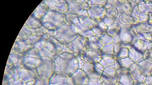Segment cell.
<instances>
[{"label":"cell","instance_id":"cell-52","mask_svg":"<svg viewBox=\"0 0 152 85\" xmlns=\"http://www.w3.org/2000/svg\"><path fill=\"white\" fill-rule=\"evenodd\" d=\"M151 75H152V73H151Z\"/></svg>","mask_w":152,"mask_h":85},{"label":"cell","instance_id":"cell-28","mask_svg":"<svg viewBox=\"0 0 152 85\" xmlns=\"http://www.w3.org/2000/svg\"><path fill=\"white\" fill-rule=\"evenodd\" d=\"M131 74L135 83L144 82L146 76L142 73L137 65L131 71Z\"/></svg>","mask_w":152,"mask_h":85},{"label":"cell","instance_id":"cell-30","mask_svg":"<svg viewBox=\"0 0 152 85\" xmlns=\"http://www.w3.org/2000/svg\"><path fill=\"white\" fill-rule=\"evenodd\" d=\"M24 25L31 29H35L40 28L42 24L41 20L38 19L31 15L27 20Z\"/></svg>","mask_w":152,"mask_h":85},{"label":"cell","instance_id":"cell-34","mask_svg":"<svg viewBox=\"0 0 152 85\" xmlns=\"http://www.w3.org/2000/svg\"><path fill=\"white\" fill-rule=\"evenodd\" d=\"M65 15L66 17V23L74 26H76L80 23L78 16L68 12L65 14Z\"/></svg>","mask_w":152,"mask_h":85},{"label":"cell","instance_id":"cell-42","mask_svg":"<svg viewBox=\"0 0 152 85\" xmlns=\"http://www.w3.org/2000/svg\"><path fill=\"white\" fill-rule=\"evenodd\" d=\"M102 21L107 27L111 25V24L114 23V22H116L117 21V20L111 18L110 17L106 16L103 19Z\"/></svg>","mask_w":152,"mask_h":85},{"label":"cell","instance_id":"cell-47","mask_svg":"<svg viewBox=\"0 0 152 85\" xmlns=\"http://www.w3.org/2000/svg\"><path fill=\"white\" fill-rule=\"evenodd\" d=\"M144 83L146 85H152V75L146 76Z\"/></svg>","mask_w":152,"mask_h":85},{"label":"cell","instance_id":"cell-15","mask_svg":"<svg viewBox=\"0 0 152 85\" xmlns=\"http://www.w3.org/2000/svg\"><path fill=\"white\" fill-rule=\"evenodd\" d=\"M82 56L85 59V63H99L102 58L100 51L90 49L87 50Z\"/></svg>","mask_w":152,"mask_h":85},{"label":"cell","instance_id":"cell-29","mask_svg":"<svg viewBox=\"0 0 152 85\" xmlns=\"http://www.w3.org/2000/svg\"><path fill=\"white\" fill-rule=\"evenodd\" d=\"M138 5V10L140 14L150 15L152 13L151 1H145L143 3Z\"/></svg>","mask_w":152,"mask_h":85},{"label":"cell","instance_id":"cell-7","mask_svg":"<svg viewBox=\"0 0 152 85\" xmlns=\"http://www.w3.org/2000/svg\"><path fill=\"white\" fill-rule=\"evenodd\" d=\"M136 64L128 56L116 59L114 66L119 73H128L131 72Z\"/></svg>","mask_w":152,"mask_h":85},{"label":"cell","instance_id":"cell-5","mask_svg":"<svg viewBox=\"0 0 152 85\" xmlns=\"http://www.w3.org/2000/svg\"><path fill=\"white\" fill-rule=\"evenodd\" d=\"M119 73L114 66L104 68L100 81L104 85H118L119 84Z\"/></svg>","mask_w":152,"mask_h":85},{"label":"cell","instance_id":"cell-21","mask_svg":"<svg viewBox=\"0 0 152 85\" xmlns=\"http://www.w3.org/2000/svg\"><path fill=\"white\" fill-rule=\"evenodd\" d=\"M68 4V13L79 16L85 10L83 6L76 1H66Z\"/></svg>","mask_w":152,"mask_h":85},{"label":"cell","instance_id":"cell-26","mask_svg":"<svg viewBox=\"0 0 152 85\" xmlns=\"http://www.w3.org/2000/svg\"><path fill=\"white\" fill-rule=\"evenodd\" d=\"M119 14H131L132 7L131 3L128 1H120V4L117 8Z\"/></svg>","mask_w":152,"mask_h":85},{"label":"cell","instance_id":"cell-25","mask_svg":"<svg viewBox=\"0 0 152 85\" xmlns=\"http://www.w3.org/2000/svg\"><path fill=\"white\" fill-rule=\"evenodd\" d=\"M119 84L120 85H134L135 82L132 76L131 72L119 73Z\"/></svg>","mask_w":152,"mask_h":85},{"label":"cell","instance_id":"cell-2","mask_svg":"<svg viewBox=\"0 0 152 85\" xmlns=\"http://www.w3.org/2000/svg\"><path fill=\"white\" fill-rule=\"evenodd\" d=\"M43 26L55 31L66 23L65 14L50 9L41 20Z\"/></svg>","mask_w":152,"mask_h":85},{"label":"cell","instance_id":"cell-49","mask_svg":"<svg viewBox=\"0 0 152 85\" xmlns=\"http://www.w3.org/2000/svg\"><path fill=\"white\" fill-rule=\"evenodd\" d=\"M99 63H100V64H101L102 65L103 67H104L105 68L109 66L108 65H107V63H105V62L104 61V60H103L102 58L101 60H100V61L99 62Z\"/></svg>","mask_w":152,"mask_h":85},{"label":"cell","instance_id":"cell-55","mask_svg":"<svg viewBox=\"0 0 152 85\" xmlns=\"http://www.w3.org/2000/svg\"></svg>","mask_w":152,"mask_h":85},{"label":"cell","instance_id":"cell-35","mask_svg":"<svg viewBox=\"0 0 152 85\" xmlns=\"http://www.w3.org/2000/svg\"><path fill=\"white\" fill-rule=\"evenodd\" d=\"M98 37L101 42L104 45L114 43V37L108 34L107 32L100 35L96 36Z\"/></svg>","mask_w":152,"mask_h":85},{"label":"cell","instance_id":"cell-16","mask_svg":"<svg viewBox=\"0 0 152 85\" xmlns=\"http://www.w3.org/2000/svg\"><path fill=\"white\" fill-rule=\"evenodd\" d=\"M76 30L78 35L86 39L96 36L90 26L81 23L76 25Z\"/></svg>","mask_w":152,"mask_h":85},{"label":"cell","instance_id":"cell-8","mask_svg":"<svg viewBox=\"0 0 152 85\" xmlns=\"http://www.w3.org/2000/svg\"><path fill=\"white\" fill-rule=\"evenodd\" d=\"M51 36L45 33H39L33 35L28 38V40L32 46L38 49H42L47 46Z\"/></svg>","mask_w":152,"mask_h":85},{"label":"cell","instance_id":"cell-48","mask_svg":"<svg viewBox=\"0 0 152 85\" xmlns=\"http://www.w3.org/2000/svg\"><path fill=\"white\" fill-rule=\"evenodd\" d=\"M87 85H104L100 80L96 81H89Z\"/></svg>","mask_w":152,"mask_h":85},{"label":"cell","instance_id":"cell-24","mask_svg":"<svg viewBox=\"0 0 152 85\" xmlns=\"http://www.w3.org/2000/svg\"><path fill=\"white\" fill-rule=\"evenodd\" d=\"M136 65L145 75H151L152 71V63L147 61L142 60L137 63Z\"/></svg>","mask_w":152,"mask_h":85},{"label":"cell","instance_id":"cell-9","mask_svg":"<svg viewBox=\"0 0 152 85\" xmlns=\"http://www.w3.org/2000/svg\"><path fill=\"white\" fill-rule=\"evenodd\" d=\"M51 10L65 14L68 11V4L66 1H45Z\"/></svg>","mask_w":152,"mask_h":85},{"label":"cell","instance_id":"cell-18","mask_svg":"<svg viewBox=\"0 0 152 85\" xmlns=\"http://www.w3.org/2000/svg\"><path fill=\"white\" fill-rule=\"evenodd\" d=\"M133 46L144 54L146 51L152 49V42L147 39H138Z\"/></svg>","mask_w":152,"mask_h":85},{"label":"cell","instance_id":"cell-22","mask_svg":"<svg viewBox=\"0 0 152 85\" xmlns=\"http://www.w3.org/2000/svg\"><path fill=\"white\" fill-rule=\"evenodd\" d=\"M87 42L88 49L93 50L100 51L104 45L96 36L87 39Z\"/></svg>","mask_w":152,"mask_h":85},{"label":"cell","instance_id":"cell-40","mask_svg":"<svg viewBox=\"0 0 152 85\" xmlns=\"http://www.w3.org/2000/svg\"><path fill=\"white\" fill-rule=\"evenodd\" d=\"M107 1H89V6H105Z\"/></svg>","mask_w":152,"mask_h":85},{"label":"cell","instance_id":"cell-32","mask_svg":"<svg viewBox=\"0 0 152 85\" xmlns=\"http://www.w3.org/2000/svg\"><path fill=\"white\" fill-rule=\"evenodd\" d=\"M80 23L88 26H90L93 21L88 14V10L85 9L79 16H78Z\"/></svg>","mask_w":152,"mask_h":85},{"label":"cell","instance_id":"cell-31","mask_svg":"<svg viewBox=\"0 0 152 85\" xmlns=\"http://www.w3.org/2000/svg\"><path fill=\"white\" fill-rule=\"evenodd\" d=\"M100 52L102 58L106 56H114V43L104 45Z\"/></svg>","mask_w":152,"mask_h":85},{"label":"cell","instance_id":"cell-51","mask_svg":"<svg viewBox=\"0 0 152 85\" xmlns=\"http://www.w3.org/2000/svg\"><path fill=\"white\" fill-rule=\"evenodd\" d=\"M134 85H146L144 83H141V82H137L135 83Z\"/></svg>","mask_w":152,"mask_h":85},{"label":"cell","instance_id":"cell-27","mask_svg":"<svg viewBox=\"0 0 152 85\" xmlns=\"http://www.w3.org/2000/svg\"><path fill=\"white\" fill-rule=\"evenodd\" d=\"M143 54L133 46L129 49V57L136 64L143 60Z\"/></svg>","mask_w":152,"mask_h":85},{"label":"cell","instance_id":"cell-43","mask_svg":"<svg viewBox=\"0 0 152 85\" xmlns=\"http://www.w3.org/2000/svg\"><path fill=\"white\" fill-rule=\"evenodd\" d=\"M149 14H140L138 19V23L146 22H148Z\"/></svg>","mask_w":152,"mask_h":85},{"label":"cell","instance_id":"cell-6","mask_svg":"<svg viewBox=\"0 0 152 85\" xmlns=\"http://www.w3.org/2000/svg\"><path fill=\"white\" fill-rule=\"evenodd\" d=\"M65 45L68 47L72 54L76 56L78 55H82L88 49L87 39L79 35L74 41Z\"/></svg>","mask_w":152,"mask_h":85},{"label":"cell","instance_id":"cell-20","mask_svg":"<svg viewBox=\"0 0 152 85\" xmlns=\"http://www.w3.org/2000/svg\"><path fill=\"white\" fill-rule=\"evenodd\" d=\"M89 26L96 36L100 35L106 32L107 27L102 20L93 21Z\"/></svg>","mask_w":152,"mask_h":85},{"label":"cell","instance_id":"cell-19","mask_svg":"<svg viewBox=\"0 0 152 85\" xmlns=\"http://www.w3.org/2000/svg\"><path fill=\"white\" fill-rule=\"evenodd\" d=\"M49 10L50 8L46 1H43L41 3L31 15L38 19L41 21L43 17Z\"/></svg>","mask_w":152,"mask_h":85},{"label":"cell","instance_id":"cell-54","mask_svg":"<svg viewBox=\"0 0 152 85\" xmlns=\"http://www.w3.org/2000/svg\"></svg>","mask_w":152,"mask_h":85},{"label":"cell","instance_id":"cell-17","mask_svg":"<svg viewBox=\"0 0 152 85\" xmlns=\"http://www.w3.org/2000/svg\"><path fill=\"white\" fill-rule=\"evenodd\" d=\"M64 44L53 36H51L47 43V48L54 53L60 52L63 49Z\"/></svg>","mask_w":152,"mask_h":85},{"label":"cell","instance_id":"cell-13","mask_svg":"<svg viewBox=\"0 0 152 85\" xmlns=\"http://www.w3.org/2000/svg\"><path fill=\"white\" fill-rule=\"evenodd\" d=\"M117 22L121 28L131 27L132 25L138 24L137 20L129 14H119Z\"/></svg>","mask_w":152,"mask_h":85},{"label":"cell","instance_id":"cell-45","mask_svg":"<svg viewBox=\"0 0 152 85\" xmlns=\"http://www.w3.org/2000/svg\"><path fill=\"white\" fill-rule=\"evenodd\" d=\"M143 59L152 63V49L148 50L145 52L143 54Z\"/></svg>","mask_w":152,"mask_h":85},{"label":"cell","instance_id":"cell-23","mask_svg":"<svg viewBox=\"0 0 152 85\" xmlns=\"http://www.w3.org/2000/svg\"><path fill=\"white\" fill-rule=\"evenodd\" d=\"M129 49L125 47L114 44V57L116 59L129 56Z\"/></svg>","mask_w":152,"mask_h":85},{"label":"cell","instance_id":"cell-46","mask_svg":"<svg viewBox=\"0 0 152 85\" xmlns=\"http://www.w3.org/2000/svg\"><path fill=\"white\" fill-rule=\"evenodd\" d=\"M89 1H76V2L78 3L79 4H80L83 6L84 9L86 10H88L90 8L89 4Z\"/></svg>","mask_w":152,"mask_h":85},{"label":"cell","instance_id":"cell-38","mask_svg":"<svg viewBox=\"0 0 152 85\" xmlns=\"http://www.w3.org/2000/svg\"><path fill=\"white\" fill-rule=\"evenodd\" d=\"M119 15V13L117 9H106V16L111 18L117 19Z\"/></svg>","mask_w":152,"mask_h":85},{"label":"cell","instance_id":"cell-11","mask_svg":"<svg viewBox=\"0 0 152 85\" xmlns=\"http://www.w3.org/2000/svg\"><path fill=\"white\" fill-rule=\"evenodd\" d=\"M75 85H87L89 81L86 74L82 69H78L70 76Z\"/></svg>","mask_w":152,"mask_h":85},{"label":"cell","instance_id":"cell-4","mask_svg":"<svg viewBox=\"0 0 152 85\" xmlns=\"http://www.w3.org/2000/svg\"><path fill=\"white\" fill-rule=\"evenodd\" d=\"M104 68L99 63H86L82 70L86 74L89 81H92L100 80Z\"/></svg>","mask_w":152,"mask_h":85},{"label":"cell","instance_id":"cell-36","mask_svg":"<svg viewBox=\"0 0 152 85\" xmlns=\"http://www.w3.org/2000/svg\"><path fill=\"white\" fill-rule=\"evenodd\" d=\"M137 25L142 33H152V25L148 22L138 23Z\"/></svg>","mask_w":152,"mask_h":85},{"label":"cell","instance_id":"cell-41","mask_svg":"<svg viewBox=\"0 0 152 85\" xmlns=\"http://www.w3.org/2000/svg\"><path fill=\"white\" fill-rule=\"evenodd\" d=\"M102 58L108 66H114L116 60L114 56L104 57Z\"/></svg>","mask_w":152,"mask_h":85},{"label":"cell","instance_id":"cell-3","mask_svg":"<svg viewBox=\"0 0 152 85\" xmlns=\"http://www.w3.org/2000/svg\"><path fill=\"white\" fill-rule=\"evenodd\" d=\"M137 40L136 35L131 27L121 28L119 33L114 37V43L129 49Z\"/></svg>","mask_w":152,"mask_h":85},{"label":"cell","instance_id":"cell-50","mask_svg":"<svg viewBox=\"0 0 152 85\" xmlns=\"http://www.w3.org/2000/svg\"><path fill=\"white\" fill-rule=\"evenodd\" d=\"M150 17H149V19L148 22L152 25V13L149 15Z\"/></svg>","mask_w":152,"mask_h":85},{"label":"cell","instance_id":"cell-39","mask_svg":"<svg viewBox=\"0 0 152 85\" xmlns=\"http://www.w3.org/2000/svg\"><path fill=\"white\" fill-rule=\"evenodd\" d=\"M120 4V1H107L104 6L106 9H117Z\"/></svg>","mask_w":152,"mask_h":85},{"label":"cell","instance_id":"cell-12","mask_svg":"<svg viewBox=\"0 0 152 85\" xmlns=\"http://www.w3.org/2000/svg\"><path fill=\"white\" fill-rule=\"evenodd\" d=\"M39 33H45L40 27L35 29H31L24 25L18 36L16 41L28 40V38L31 36Z\"/></svg>","mask_w":152,"mask_h":85},{"label":"cell","instance_id":"cell-14","mask_svg":"<svg viewBox=\"0 0 152 85\" xmlns=\"http://www.w3.org/2000/svg\"><path fill=\"white\" fill-rule=\"evenodd\" d=\"M33 47L28 40L16 41L13 47L15 53L23 55L27 54Z\"/></svg>","mask_w":152,"mask_h":85},{"label":"cell","instance_id":"cell-44","mask_svg":"<svg viewBox=\"0 0 152 85\" xmlns=\"http://www.w3.org/2000/svg\"><path fill=\"white\" fill-rule=\"evenodd\" d=\"M76 58L78 60V69L82 70L85 64V59L82 55H78V56H76Z\"/></svg>","mask_w":152,"mask_h":85},{"label":"cell","instance_id":"cell-10","mask_svg":"<svg viewBox=\"0 0 152 85\" xmlns=\"http://www.w3.org/2000/svg\"><path fill=\"white\" fill-rule=\"evenodd\" d=\"M104 6H91L88 10V14L93 21L102 20L106 16Z\"/></svg>","mask_w":152,"mask_h":85},{"label":"cell","instance_id":"cell-33","mask_svg":"<svg viewBox=\"0 0 152 85\" xmlns=\"http://www.w3.org/2000/svg\"><path fill=\"white\" fill-rule=\"evenodd\" d=\"M121 28V27L116 21L107 27L106 32L111 36L115 37L119 33Z\"/></svg>","mask_w":152,"mask_h":85},{"label":"cell","instance_id":"cell-53","mask_svg":"<svg viewBox=\"0 0 152 85\" xmlns=\"http://www.w3.org/2000/svg\"><path fill=\"white\" fill-rule=\"evenodd\" d=\"M118 85H119V84Z\"/></svg>","mask_w":152,"mask_h":85},{"label":"cell","instance_id":"cell-37","mask_svg":"<svg viewBox=\"0 0 152 85\" xmlns=\"http://www.w3.org/2000/svg\"><path fill=\"white\" fill-rule=\"evenodd\" d=\"M129 2L131 3L132 10L131 15L134 18L137 20L138 21V17H139L140 13L138 9V5L136 3L135 1H128Z\"/></svg>","mask_w":152,"mask_h":85},{"label":"cell","instance_id":"cell-1","mask_svg":"<svg viewBox=\"0 0 152 85\" xmlns=\"http://www.w3.org/2000/svg\"><path fill=\"white\" fill-rule=\"evenodd\" d=\"M78 36L76 26L65 23L54 31L53 36L66 45L74 41Z\"/></svg>","mask_w":152,"mask_h":85}]
</instances>
